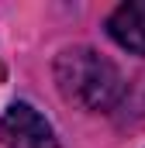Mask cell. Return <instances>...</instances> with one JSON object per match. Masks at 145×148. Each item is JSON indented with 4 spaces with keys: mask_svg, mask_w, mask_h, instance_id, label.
<instances>
[{
    "mask_svg": "<svg viewBox=\"0 0 145 148\" xmlns=\"http://www.w3.org/2000/svg\"><path fill=\"white\" fill-rule=\"evenodd\" d=\"M52 76H55L59 93L69 103H76V107H83L90 114L114 110L121 103V97H124V76H121V69L107 55L90 48V45L62 48L55 55Z\"/></svg>",
    "mask_w": 145,
    "mask_h": 148,
    "instance_id": "cell-1",
    "label": "cell"
},
{
    "mask_svg": "<svg viewBox=\"0 0 145 148\" xmlns=\"http://www.w3.org/2000/svg\"><path fill=\"white\" fill-rule=\"evenodd\" d=\"M0 141L7 148H59V134L45 121V114L24 100H14L0 114Z\"/></svg>",
    "mask_w": 145,
    "mask_h": 148,
    "instance_id": "cell-2",
    "label": "cell"
},
{
    "mask_svg": "<svg viewBox=\"0 0 145 148\" xmlns=\"http://www.w3.org/2000/svg\"><path fill=\"white\" fill-rule=\"evenodd\" d=\"M107 35L131 55H145V0L117 3L107 17Z\"/></svg>",
    "mask_w": 145,
    "mask_h": 148,
    "instance_id": "cell-3",
    "label": "cell"
}]
</instances>
